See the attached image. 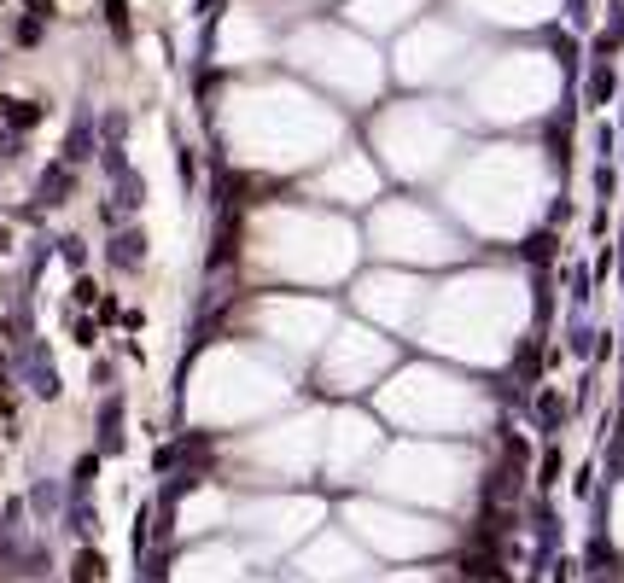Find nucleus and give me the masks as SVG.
I'll use <instances>...</instances> for the list:
<instances>
[{
    "instance_id": "nucleus-1",
    "label": "nucleus",
    "mask_w": 624,
    "mask_h": 583,
    "mask_svg": "<svg viewBox=\"0 0 624 583\" xmlns=\"http://www.w3.org/2000/svg\"><path fill=\"white\" fill-rule=\"evenodd\" d=\"M240 275L257 286L286 292H339L362 269V228L345 210L304 205V199H269L245 216L240 234Z\"/></svg>"
},
{
    "instance_id": "nucleus-3",
    "label": "nucleus",
    "mask_w": 624,
    "mask_h": 583,
    "mask_svg": "<svg viewBox=\"0 0 624 583\" xmlns=\"http://www.w3.org/2000/svg\"><path fill=\"white\" fill-rule=\"evenodd\" d=\"M292 397V368L251 339H216L187 368V414L199 426H240Z\"/></svg>"
},
{
    "instance_id": "nucleus-5",
    "label": "nucleus",
    "mask_w": 624,
    "mask_h": 583,
    "mask_svg": "<svg viewBox=\"0 0 624 583\" xmlns=\"http://www.w3.org/2000/svg\"><path fill=\"white\" fill-rule=\"evenodd\" d=\"M450 210L455 222L479 240H520L525 228L537 222L543 210V181L531 175L525 158H508V152H490V158H473L450 175Z\"/></svg>"
},
{
    "instance_id": "nucleus-2",
    "label": "nucleus",
    "mask_w": 624,
    "mask_h": 583,
    "mask_svg": "<svg viewBox=\"0 0 624 583\" xmlns=\"http://www.w3.org/2000/svg\"><path fill=\"white\" fill-rule=\"evenodd\" d=\"M531 321V292L520 275L508 269H485V263H461L444 280H432L426 309H420L409 339L426 344L444 362H473V368H496L514 356Z\"/></svg>"
},
{
    "instance_id": "nucleus-8",
    "label": "nucleus",
    "mask_w": 624,
    "mask_h": 583,
    "mask_svg": "<svg viewBox=\"0 0 624 583\" xmlns=\"http://www.w3.org/2000/svg\"><path fill=\"white\" fill-rule=\"evenodd\" d=\"M397 362H403V350H397L391 333L356 321V315H339V327L327 333V344L315 350L310 368H315V385L327 397H368V391H380V379Z\"/></svg>"
},
{
    "instance_id": "nucleus-10",
    "label": "nucleus",
    "mask_w": 624,
    "mask_h": 583,
    "mask_svg": "<svg viewBox=\"0 0 624 583\" xmlns=\"http://www.w3.org/2000/svg\"><path fill=\"white\" fill-rule=\"evenodd\" d=\"M455 140L450 129H438L420 105H403L397 117H385L380 123V175H397V181H432V175H444L450 164Z\"/></svg>"
},
{
    "instance_id": "nucleus-6",
    "label": "nucleus",
    "mask_w": 624,
    "mask_h": 583,
    "mask_svg": "<svg viewBox=\"0 0 624 583\" xmlns=\"http://www.w3.org/2000/svg\"><path fill=\"white\" fill-rule=\"evenodd\" d=\"M362 251L374 263H391V269H409V275H432V269H461L467 263V234L455 228L450 216L426 199H374L368 205V222H362Z\"/></svg>"
},
{
    "instance_id": "nucleus-7",
    "label": "nucleus",
    "mask_w": 624,
    "mask_h": 583,
    "mask_svg": "<svg viewBox=\"0 0 624 583\" xmlns=\"http://www.w3.org/2000/svg\"><path fill=\"white\" fill-rule=\"evenodd\" d=\"M339 327V304L327 292H286V286H257L234 309V339H251L286 368L315 362V350Z\"/></svg>"
},
{
    "instance_id": "nucleus-9",
    "label": "nucleus",
    "mask_w": 624,
    "mask_h": 583,
    "mask_svg": "<svg viewBox=\"0 0 624 583\" xmlns=\"http://www.w3.org/2000/svg\"><path fill=\"white\" fill-rule=\"evenodd\" d=\"M426 292H432L426 275L374 263V269H356L350 275V315L368 321V327H380V333H391V339H409L420 309H426Z\"/></svg>"
},
{
    "instance_id": "nucleus-4",
    "label": "nucleus",
    "mask_w": 624,
    "mask_h": 583,
    "mask_svg": "<svg viewBox=\"0 0 624 583\" xmlns=\"http://www.w3.org/2000/svg\"><path fill=\"white\" fill-rule=\"evenodd\" d=\"M380 414L409 438H467L490 420V397L450 362H397L374 391Z\"/></svg>"
},
{
    "instance_id": "nucleus-11",
    "label": "nucleus",
    "mask_w": 624,
    "mask_h": 583,
    "mask_svg": "<svg viewBox=\"0 0 624 583\" xmlns=\"http://www.w3.org/2000/svg\"><path fill=\"white\" fill-rule=\"evenodd\" d=\"M385 175L374 158H362V152H327L321 158V170H315V205L327 210H368L380 199Z\"/></svg>"
}]
</instances>
